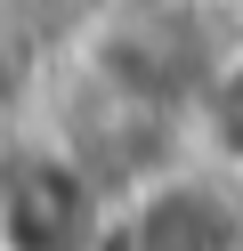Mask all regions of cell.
<instances>
[{
	"instance_id": "obj_1",
	"label": "cell",
	"mask_w": 243,
	"mask_h": 251,
	"mask_svg": "<svg viewBox=\"0 0 243 251\" xmlns=\"http://www.w3.org/2000/svg\"><path fill=\"white\" fill-rule=\"evenodd\" d=\"M8 251H89V195L65 162H16L0 186Z\"/></svg>"
},
{
	"instance_id": "obj_2",
	"label": "cell",
	"mask_w": 243,
	"mask_h": 251,
	"mask_svg": "<svg viewBox=\"0 0 243 251\" xmlns=\"http://www.w3.org/2000/svg\"><path fill=\"white\" fill-rule=\"evenodd\" d=\"M130 251H235V219H227V202L203 195V186H170V195H154L138 211Z\"/></svg>"
},
{
	"instance_id": "obj_3",
	"label": "cell",
	"mask_w": 243,
	"mask_h": 251,
	"mask_svg": "<svg viewBox=\"0 0 243 251\" xmlns=\"http://www.w3.org/2000/svg\"><path fill=\"white\" fill-rule=\"evenodd\" d=\"M203 122H211V146H219L227 162H243V57L211 73V89H203Z\"/></svg>"
}]
</instances>
